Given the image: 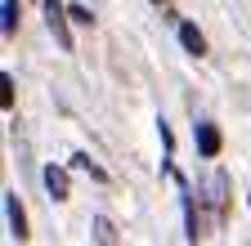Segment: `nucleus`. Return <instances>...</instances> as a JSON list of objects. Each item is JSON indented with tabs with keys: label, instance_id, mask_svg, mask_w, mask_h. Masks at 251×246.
I'll use <instances>...</instances> for the list:
<instances>
[{
	"label": "nucleus",
	"instance_id": "obj_1",
	"mask_svg": "<svg viewBox=\"0 0 251 246\" xmlns=\"http://www.w3.org/2000/svg\"><path fill=\"white\" fill-rule=\"evenodd\" d=\"M72 9H63V0H45V22H50V32L63 49H72V27H68Z\"/></svg>",
	"mask_w": 251,
	"mask_h": 246
},
{
	"label": "nucleus",
	"instance_id": "obj_2",
	"mask_svg": "<svg viewBox=\"0 0 251 246\" xmlns=\"http://www.w3.org/2000/svg\"><path fill=\"white\" fill-rule=\"evenodd\" d=\"M5 215H9V237H27V215H23V206H18V197L14 193H5Z\"/></svg>",
	"mask_w": 251,
	"mask_h": 246
},
{
	"label": "nucleus",
	"instance_id": "obj_3",
	"mask_svg": "<svg viewBox=\"0 0 251 246\" xmlns=\"http://www.w3.org/2000/svg\"><path fill=\"white\" fill-rule=\"evenodd\" d=\"M198 152H202V157H220V130L211 126V121L198 126Z\"/></svg>",
	"mask_w": 251,
	"mask_h": 246
},
{
	"label": "nucleus",
	"instance_id": "obj_4",
	"mask_svg": "<svg viewBox=\"0 0 251 246\" xmlns=\"http://www.w3.org/2000/svg\"><path fill=\"white\" fill-rule=\"evenodd\" d=\"M45 188L54 201H68V170H58V166H45Z\"/></svg>",
	"mask_w": 251,
	"mask_h": 246
},
{
	"label": "nucleus",
	"instance_id": "obj_5",
	"mask_svg": "<svg viewBox=\"0 0 251 246\" xmlns=\"http://www.w3.org/2000/svg\"><path fill=\"white\" fill-rule=\"evenodd\" d=\"M179 41H184V49L193 54V58H202V54H206V36L198 32L193 22H179Z\"/></svg>",
	"mask_w": 251,
	"mask_h": 246
},
{
	"label": "nucleus",
	"instance_id": "obj_6",
	"mask_svg": "<svg viewBox=\"0 0 251 246\" xmlns=\"http://www.w3.org/2000/svg\"><path fill=\"white\" fill-rule=\"evenodd\" d=\"M5 36H14V27H18V0H5Z\"/></svg>",
	"mask_w": 251,
	"mask_h": 246
},
{
	"label": "nucleus",
	"instance_id": "obj_7",
	"mask_svg": "<svg viewBox=\"0 0 251 246\" xmlns=\"http://www.w3.org/2000/svg\"><path fill=\"white\" fill-rule=\"evenodd\" d=\"M0 89H5V94H0V103H5V112L14 108V76L5 72V76H0Z\"/></svg>",
	"mask_w": 251,
	"mask_h": 246
},
{
	"label": "nucleus",
	"instance_id": "obj_8",
	"mask_svg": "<svg viewBox=\"0 0 251 246\" xmlns=\"http://www.w3.org/2000/svg\"><path fill=\"white\" fill-rule=\"evenodd\" d=\"M94 237H99V242H117V233H112L108 220H94Z\"/></svg>",
	"mask_w": 251,
	"mask_h": 246
},
{
	"label": "nucleus",
	"instance_id": "obj_9",
	"mask_svg": "<svg viewBox=\"0 0 251 246\" xmlns=\"http://www.w3.org/2000/svg\"><path fill=\"white\" fill-rule=\"evenodd\" d=\"M72 161H76V170H90L94 179H103V170H99V166H94V161L85 157V152H81V157H72Z\"/></svg>",
	"mask_w": 251,
	"mask_h": 246
},
{
	"label": "nucleus",
	"instance_id": "obj_10",
	"mask_svg": "<svg viewBox=\"0 0 251 246\" xmlns=\"http://www.w3.org/2000/svg\"><path fill=\"white\" fill-rule=\"evenodd\" d=\"M72 22H81V27H90V9H85V5H72Z\"/></svg>",
	"mask_w": 251,
	"mask_h": 246
},
{
	"label": "nucleus",
	"instance_id": "obj_11",
	"mask_svg": "<svg viewBox=\"0 0 251 246\" xmlns=\"http://www.w3.org/2000/svg\"><path fill=\"white\" fill-rule=\"evenodd\" d=\"M152 5H157V9H162V14H171V0H152Z\"/></svg>",
	"mask_w": 251,
	"mask_h": 246
}]
</instances>
